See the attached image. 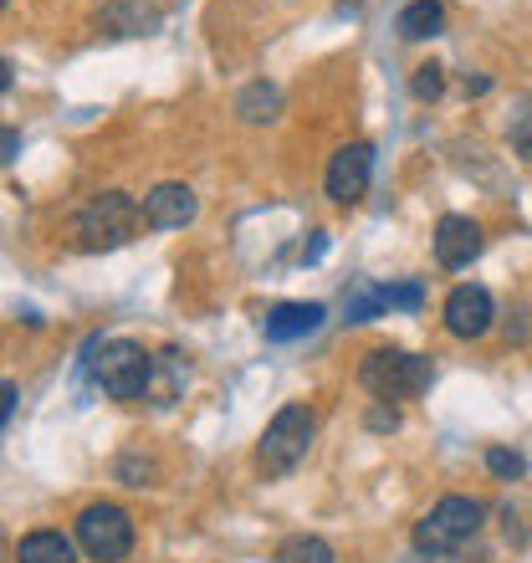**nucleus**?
Returning a JSON list of instances; mask_svg holds the SVG:
<instances>
[{"mask_svg": "<svg viewBox=\"0 0 532 563\" xmlns=\"http://www.w3.org/2000/svg\"><path fill=\"white\" fill-rule=\"evenodd\" d=\"M154 364L159 358H148L144 343L133 339H92L82 349V369L103 400H144L154 385Z\"/></svg>", "mask_w": 532, "mask_h": 563, "instance_id": "1", "label": "nucleus"}, {"mask_svg": "<svg viewBox=\"0 0 532 563\" xmlns=\"http://www.w3.org/2000/svg\"><path fill=\"white\" fill-rule=\"evenodd\" d=\"M312 435H318V416L308 405H281L277 416L266 420L262 441H256V472L266 482H281L302 466V456L312 451Z\"/></svg>", "mask_w": 532, "mask_h": 563, "instance_id": "2", "label": "nucleus"}, {"mask_svg": "<svg viewBox=\"0 0 532 563\" xmlns=\"http://www.w3.org/2000/svg\"><path fill=\"white\" fill-rule=\"evenodd\" d=\"M138 225H144V206L129 190H103L77 210L73 236L88 252H113V246H129L138 236Z\"/></svg>", "mask_w": 532, "mask_h": 563, "instance_id": "3", "label": "nucleus"}, {"mask_svg": "<svg viewBox=\"0 0 532 563\" xmlns=\"http://www.w3.org/2000/svg\"><path fill=\"white\" fill-rule=\"evenodd\" d=\"M358 385L374 400H414L435 385V364L425 354H404V349H369L358 364Z\"/></svg>", "mask_w": 532, "mask_h": 563, "instance_id": "4", "label": "nucleus"}, {"mask_svg": "<svg viewBox=\"0 0 532 563\" xmlns=\"http://www.w3.org/2000/svg\"><path fill=\"white\" fill-rule=\"evenodd\" d=\"M481 518H487V507L476 503V497H441V503L430 507L425 518L414 522V549L420 553H456L461 543H472L476 528H481Z\"/></svg>", "mask_w": 532, "mask_h": 563, "instance_id": "5", "label": "nucleus"}, {"mask_svg": "<svg viewBox=\"0 0 532 563\" xmlns=\"http://www.w3.org/2000/svg\"><path fill=\"white\" fill-rule=\"evenodd\" d=\"M73 528H77V549L92 563H123L133 553V518L119 503H88Z\"/></svg>", "mask_w": 532, "mask_h": 563, "instance_id": "6", "label": "nucleus"}, {"mask_svg": "<svg viewBox=\"0 0 532 563\" xmlns=\"http://www.w3.org/2000/svg\"><path fill=\"white\" fill-rule=\"evenodd\" d=\"M374 179V144H343L333 159H328V200L333 206H354V200H364V190H369Z\"/></svg>", "mask_w": 532, "mask_h": 563, "instance_id": "7", "label": "nucleus"}, {"mask_svg": "<svg viewBox=\"0 0 532 563\" xmlns=\"http://www.w3.org/2000/svg\"><path fill=\"white\" fill-rule=\"evenodd\" d=\"M445 333L451 339H481L491 323H497V302H491L487 287H476V282H461V287H451V297H445Z\"/></svg>", "mask_w": 532, "mask_h": 563, "instance_id": "8", "label": "nucleus"}, {"mask_svg": "<svg viewBox=\"0 0 532 563\" xmlns=\"http://www.w3.org/2000/svg\"><path fill=\"white\" fill-rule=\"evenodd\" d=\"M195 210H200V200L179 179H164L144 195V225H154V231H185L195 221Z\"/></svg>", "mask_w": 532, "mask_h": 563, "instance_id": "9", "label": "nucleus"}, {"mask_svg": "<svg viewBox=\"0 0 532 563\" xmlns=\"http://www.w3.org/2000/svg\"><path fill=\"white\" fill-rule=\"evenodd\" d=\"M476 256H481V225L472 216H441V225H435V262L445 272H461L472 267Z\"/></svg>", "mask_w": 532, "mask_h": 563, "instance_id": "10", "label": "nucleus"}, {"mask_svg": "<svg viewBox=\"0 0 532 563\" xmlns=\"http://www.w3.org/2000/svg\"><path fill=\"white\" fill-rule=\"evenodd\" d=\"M323 318H328L323 302H277V308H266V318H262V339L297 343V339H308V333H318Z\"/></svg>", "mask_w": 532, "mask_h": 563, "instance_id": "11", "label": "nucleus"}, {"mask_svg": "<svg viewBox=\"0 0 532 563\" xmlns=\"http://www.w3.org/2000/svg\"><path fill=\"white\" fill-rule=\"evenodd\" d=\"M15 563H77L73 538L57 533V528H36L15 543Z\"/></svg>", "mask_w": 532, "mask_h": 563, "instance_id": "12", "label": "nucleus"}, {"mask_svg": "<svg viewBox=\"0 0 532 563\" xmlns=\"http://www.w3.org/2000/svg\"><path fill=\"white\" fill-rule=\"evenodd\" d=\"M445 26V5L441 0H410L404 11H399L395 31L404 36V42H430V36H441Z\"/></svg>", "mask_w": 532, "mask_h": 563, "instance_id": "13", "label": "nucleus"}, {"mask_svg": "<svg viewBox=\"0 0 532 563\" xmlns=\"http://www.w3.org/2000/svg\"><path fill=\"white\" fill-rule=\"evenodd\" d=\"M271 563H339V553L328 549L323 538L297 533V538H281L277 553H271Z\"/></svg>", "mask_w": 532, "mask_h": 563, "instance_id": "14", "label": "nucleus"}, {"mask_svg": "<svg viewBox=\"0 0 532 563\" xmlns=\"http://www.w3.org/2000/svg\"><path fill=\"white\" fill-rule=\"evenodd\" d=\"M277 108H281V92L271 88V82H252V88L236 98V113L246 123H271L277 119Z\"/></svg>", "mask_w": 532, "mask_h": 563, "instance_id": "15", "label": "nucleus"}, {"mask_svg": "<svg viewBox=\"0 0 532 563\" xmlns=\"http://www.w3.org/2000/svg\"><path fill=\"white\" fill-rule=\"evenodd\" d=\"M348 323H374V318H379V312H389V302H385V287H369V282H364V287H354V292H348Z\"/></svg>", "mask_w": 532, "mask_h": 563, "instance_id": "16", "label": "nucleus"}, {"mask_svg": "<svg viewBox=\"0 0 532 563\" xmlns=\"http://www.w3.org/2000/svg\"><path fill=\"white\" fill-rule=\"evenodd\" d=\"M507 139H512V148H518V159L532 164V98H518L512 119H507Z\"/></svg>", "mask_w": 532, "mask_h": 563, "instance_id": "17", "label": "nucleus"}, {"mask_svg": "<svg viewBox=\"0 0 532 563\" xmlns=\"http://www.w3.org/2000/svg\"><path fill=\"white\" fill-rule=\"evenodd\" d=\"M441 88H445V73L435 67V62H425V67H414L410 92L420 98V103H435V98H441Z\"/></svg>", "mask_w": 532, "mask_h": 563, "instance_id": "18", "label": "nucleus"}, {"mask_svg": "<svg viewBox=\"0 0 532 563\" xmlns=\"http://www.w3.org/2000/svg\"><path fill=\"white\" fill-rule=\"evenodd\" d=\"M487 472L502 476V482H518V476L528 472V461H522L518 451H507V445H491V451H487Z\"/></svg>", "mask_w": 532, "mask_h": 563, "instance_id": "19", "label": "nucleus"}, {"mask_svg": "<svg viewBox=\"0 0 532 563\" xmlns=\"http://www.w3.org/2000/svg\"><path fill=\"white\" fill-rule=\"evenodd\" d=\"M385 302H389V308L414 312L420 302H425V287H420V282H399V287H385Z\"/></svg>", "mask_w": 532, "mask_h": 563, "instance_id": "20", "label": "nucleus"}, {"mask_svg": "<svg viewBox=\"0 0 532 563\" xmlns=\"http://www.w3.org/2000/svg\"><path fill=\"white\" fill-rule=\"evenodd\" d=\"M364 426H369V430H395V426H399V416L389 410V400H379V405L369 410V416H364Z\"/></svg>", "mask_w": 532, "mask_h": 563, "instance_id": "21", "label": "nucleus"}, {"mask_svg": "<svg viewBox=\"0 0 532 563\" xmlns=\"http://www.w3.org/2000/svg\"><path fill=\"white\" fill-rule=\"evenodd\" d=\"M15 400H21V389L5 379V389H0V426H11V416H15Z\"/></svg>", "mask_w": 532, "mask_h": 563, "instance_id": "22", "label": "nucleus"}, {"mask_svg": "<svg viewBox=\"0 0 532 563\" xmlns=\"http://www.w3.org/2000/svg\"><path fill=\"white\" fill-rule=\"evenodd\" d=\"M323 252H328V236H312L308 246H302V262H318Z\"/></svg>", "mask_w": 532, "mask_h": 563, "instance_id": "23", "label": "nucleus"}, {"mask_svg": "<svg viewBox=\"0 0 532 563\" xmlns=\"http://www.w3.org/2000/svg\"><path fill=\"white\" fill-rule=\"evenodd\" d=\"M15 148H21V134H15V129H5V159H15Z\"/></svg>", "mask_w": 532, "mask_h": 563, "instance_id": "24", "label": "nucleus"}, {"mask_svg": "<svg viewBox=\"0 0 532 563\" xmlns=\"http://www.w3.org/2000/svg\"><path fill=\"white\" fill-rule=\"evenodd\" d=\"M0 5H5V0H0Z\"/></svg>", "mask_w": 532, "mask_h": 563, "instance_id": "25", "label": "nucleus"}]
</instances>
